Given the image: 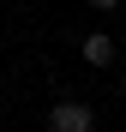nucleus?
Wrapping results in <instances>:
<instances>
[{
  "mask_svg": "<svg viewBox=\"0 0 126 132\" xmlns=\"http://www.w3.org/2000/svg\"><path fill=\"white\" fill-rule=\"evenodd\" d=\"M48 126H54V132H90L96 114H90V102L66 96V102H54V108H48Z\"/></svg>",
  "mask_w": 126,
  "mask_h": 132,
  "instance_id": "1",
  "label": "nucleus"
},
{
  "mask_svg": "<svg viewBox=\"0 0 126 132\" xmlns=\"http://www.w3.org/2000/svg\"><path fill=\"white\" fill-rule=\"evenodd\" d=\"M78 48H84V60H90V66H114V36H108V30H90Z\"/></svg>",
  "mask_w": 126,
  "mask_h": 132,
  "instance_id": "2",
  "label": "nucleus"
},
{
  "mask_svg": "<svg viewBox=\"0 0 126 132\" xmlns=\"http://www.w3.org/2000/svg\"><path fill=\"white\" fill-rule=\"evenodd\" d=\"M120 96H126V78H120Z\"/></svg>",
  "mask_w": 126,
  "mask_h": 132,
  "instance_id": "3",
  "label": "nucleus"
}]
</instances>
